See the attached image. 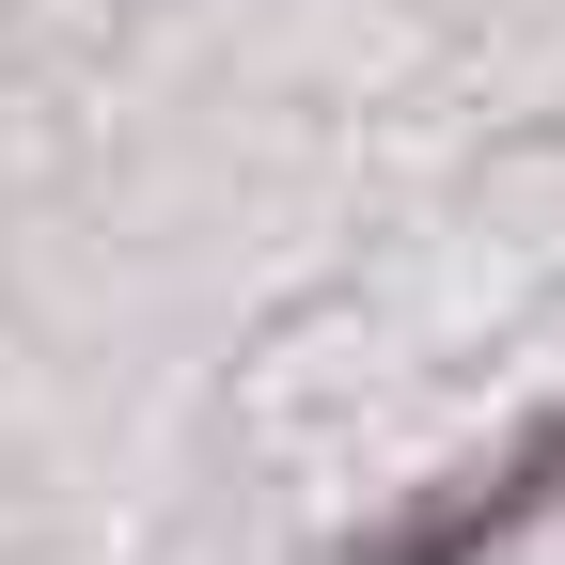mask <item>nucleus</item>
Segmentation results:
<instances>
[{
	"label": "nucleus",
	"instance_id": "1",
	"mask_svg": "<svg viewBox=\"0 0 565 565\" xmlns=\"http://www.w3.org/2000/svg\"><path fill=\"white\" fill-rule=\"evenodd\" d=\"M550 471H565V424H550L534 456H503V471H471V503H440V519H424L408 550H377V565H456L471 534H503V519H534V503H550Z\"/></svg>",
	"mask_w": 565,
	"mask_h": 565
}]
</instances>
